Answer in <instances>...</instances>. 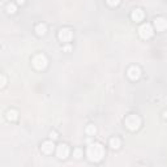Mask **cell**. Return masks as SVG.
Masks as SVG:
<instances>
[{"mask_svg": "<svg viewBox=\"0 0 167 167\" xmlns=\"http://www.w3.org/2000/svg\"><path fill=\"white\" fill-rule=\"evenodd\" d=\"M120 145H121L120 138H117V137H112L111 140H110V146H111L112 149H119Z\"/></svg>", "mask_w": 167, "mask_h": 167, "instance_id": "cell-13", "label": "cell"}, {"mask_svg": "<svg viewBox=\"0 0 167 167\" xmlns=\"http://www.w3.org/2000/svg\"><path fill=\"white\" fill-rule=\"evenodd\" d=\"M127 74H128V77H129L131 80H138L140 76H141V69H140L138 67H136V65H132L129 69H128Z\"/></svg>", "mask_w": 167, "mask_h": 167, "instance_id": "cell-8", "label": "cell"}, {"mask_svg": "<svg viewBox=\"0 0 167 167\" xmlns=\"http://www.w3.org/2000/svg\"><path fill=\"white\" fill-rule=\"evenodd\" d=\"M55 149V145H54V140H51V141H44L42 144V151H43L44 154H51L52 151Z\"/></svg>", "mask_w": 167, "mask_h": 167, "instance_id": "cell-9", "label": "cell"}, {"mask_svg": "<svg viewBox=\"0 0 167 167\" xmlns=\"http://www.w3.org/2000/svg\"><path fill=\"white\" fill-rule=\"evenodd\" d=\"M24 2H25V0H17L18 4H24Z\"/></svg>", "mask_w": 167, "mask_h": 167, "instance_id": "cell-21", "label": "cell"}, {"mask_svg": "<svg viewBox=\"0 0 167 167\" xmlns=\"http://www.w3.org/2000/svg\"><path fill=\"white\" fill-rule=\"evenodd\" d=\"M72 38H73V33H72L71 29H67V28L60 29V32H59V39L62 41V42L67 43V42H71Z\"/></svg>", "mask_w": 167, "mask_h": 167, "instance_id": "cell-5", "label": "cell"}, {"mask_svg": "<svg viewBox=\"0 0 167 167\" xmlns=\"http://www.w3.org/2000/svg\"><path fill=\"white\" fill-rule=\"evenodd\" d=\"M16 11H17V8H16V5H14L13 3H9V4L7 5V12H8V13L13 14V13H16Z\"/></svg>", "mask_w": 167, "mask_h": 167, "instance_id": "cell-15", "label": "cell"}, {"mask_svg": "<svg viewBox=\"0 0 167 167\" xmlns=\"http://www.w3.org/2000/svg\"><path fill=\"white\" fill-rule=\"evenodd\" d=\"M46 32H47V29H46V25H44V24H38L35 26V33L38 34V35H41V37L44 35Z\"/></svg>", "mask_w": 167, "mask_h": 167, "instance_id": "cell-11", "label": "cell"}, {"mask_svg": "<svg viewBox=\"0 0 167 167\" xmlns=\"http://www.w3.org/2000/svg\"><path fill=\"white\" fill-rule=\"evenodd\" d=\"M131 16H132V20H133V21L140 22V21L144 20V11L140 9V8H136L133 12H132Z\"/></svg>", "mask_w": 167, "mask_h": 167, "instance_id": "cell-10", "label": "cell"}, {"mask_svg": "<svg viewBox=\"0 0 167 167\" xmlns=\"http://www.w3.org/2000/svg\"><path fill=\"white\" fill-rule=\"evenodd\" d=\"M71 50H72V47H71V46H65V47H64V51H67V52H68V51H71Z\"/></svg>", "mask_w": 167, "mask_h": 167, "instance_id": "cell-20", "label": "cell"}, {"mask_svg": "<svg viewBox=\"0 0 167 167\" xmlns=\"http://www.w3.org/2000/svg\"><path fill=\"white\" fill-rule=\"evenodd\" d=\"M5 81H7V80H5V76H4V74H2V86H4V85H5Z\"/></svg>", "mask_w": 167, "mask_h": 167, "instance_id": "cell-19", "label": "cell"}, {"mask_svg": "<svg viewBox=\"0 0 167 167\" xmlns=\"http://www.w3.org/2000/svg\"><path fill=\"white\" fill-rule=\"evenodd\" d=\"M154 28L158 30V32H163V30L167 29V20L163 17H157L154 20Z\"/></svg>", "mask_w": 167, "mask_h": 167, "instance_id": "cell-7", "label": "cell"}, {"mask_svg": "<svg viewBox=\"0 0 167 167\" xmlns=\"http://www.w3.org/2000/svg\"><path fill=\"white\" fill-rule=\"evenodd\" d=\"M124 124L129 131H137L140 128V125H141V119H140L138 115L132 114V115H128L127 117H125Z\"/></svg>", "mask_w": 167, "mask_h": 167, "instance_id": "cell-2", "label": "cell"}, {"mask_svg": "<svg viewBox=\"0 0 167 167\" xmlns=\"http://www.w3.org/2000/svg\"><path fill=\"white\" fill-rule=\"evenodd\" d=\"M86 155L90 162H99L105 157V147L98 142H93L86 149Z\"/></svg>", "mask_w": 167, "mask_h": 167, "instance_id": "cell-1", "label": "cell"}, {"mask_svg": "<svg viewBox=\"0 0 167 167\" xmlns=\"http://www.w3.org/2000/svg\"><path fill=\"white\" fill-rule=\"evenodd\" d=\"M85 132H86V135H88V136H94V135L97 133V128H96V125H94V124H89L88 127H86Z\"/></svg>", "mask_w": 167, "mask_h": 167, "instance_id": "cell-14", "label": "cell"}, {"mask_svg": "<svg viewBox=\"0 0 167 167\" xmlns=\"http://www.w3.org/2000/svg\"><path fill=\"white\" fill-rule=\"evenodd\" d=\"M138 34L140 37L142 38V39H149V38L153 37L154 34V30H153V26H151L150 24H144L140 26L138 29Z\"/></svg>", "mask_w": 167, "mask_h": 167, "instance_id": "cell-4", "label": "cell"}, {"mask_svg": "<svg viewBox=\"0 0 167 167\" xmlns=\"http://www.w3.org/2000/svg\"><path fill=\"white\" fill-rule=\"evenodd\" d=\"M17 117H18V112L16 111V110H9V111H7V119H8L9 121L16 120Z\"/></svg>", "mask_w": 167, "mask_h": 167, "instance_id": "cell-12", "label": "cell"}, {"mask_svg": "<svg viewBox=\"0 0 167 167\" xmlns=\"http://www.w3.org/2000/svg\"><path fill=\"white\" fill-rule=\"evenodd\" d=\"M56 155L60 159H65L68 155H69V147L65 144H60V145L56 147Z\"/></svg>", "mask_w": 167, "mask_h": 167, "instance_id": "cell-6", "label": "cell"}, {"mask_svg": "<svg viewBox=\"0 0 167 167\" xmlns=\"http://www.w3.org/2000/svg\"><path fill=\"white\" fill-rule=\"evenodd\" d=\"M50 137H51V140H58L59 136H58V133H56V132H51V133H50Z\"/></svg>", "mask_w": 167, "mask_h": 167, "instance_id": "cell-18", "label": "cell"}, {"mask_svg": "<svg viewBox=\"0 0 167 167\" xmlns=\"http://www.w3.org/2000/svg\"><path fill=\"white\" fill-rule=\"evenodd\" d=\"M32 64H33V67L35 68V69L43 71V69H46V67H47V64H48V60H47V58L43 54H38V55H35L33 58Z\"/></svg>", "mask_w": 167, "mask_h": 167, "instance_id": "cell-3", "label": "cell"}, {"mask_svg": "<svg viewBox=\"0 0 167 167\" xmlns=\"http://www.w3.org/2000/svg\"><path fill=\"white\" fill-rule=\"evenodd\" d=\"M73 157L76 158V159H80L82 157V150L81 149H76L74 151H73Z\"/></svg>", "mask_w": 167, "mask_h": 167, "instance_id": "cell-16", "label": "cell"}, {"mask_svg": "<svg viewBox=\"0 0 167 167\" xmlns=\"http://www.w3.org/2000/svg\"><path fill=\"white\" fill-rule=\"evenodd\" d=\"M106 3H107L108 5H111V7H115V5H117L120 3V0H106Z\"/></svg>", "mask_w": 167, "mask_h": 167, "instance_id": "cell-17", "label": "cell"}]
</instances>
